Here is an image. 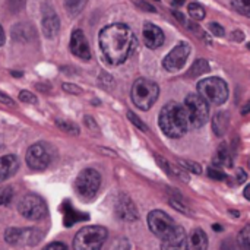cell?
<instances>
[{"instance_id": "cell-1", "label": "cell", "mask_w": 250, "mask_h": 250, "mask_svg": "<svg viewBox=\"0 0 250 250\" xmlns=\"http://www.w3.org/2000/svg\"><path fill=\"white\" fill-rule=\"evenodd\" d=\"M138 45L133 31L125 23H111L100 32V47L105 60L119 66L125 63Z\"/></svg>"}, {"instance_id": "cell-2", "label": "cell", "mask_w": 250, "mask_h": 250, "mask_svg": "<svg viewBox=\"0 0 250 250\" xmlns=\"http://www.w3.org/2000/svg\"><path fill=\"white\" fill-rule=\"evenodd\" d=\"M158 123L168 138H182L190 126L185 105L176 101H170L161 108Z\"/></svg>"}, {"instance_id": "cell-3", "label": "cell", "mask_w": 250, "mask_h": 250, "mask_svg": "<svg viewBox=\"0 0 250 250\" xmlns=\"http://www.w3.org/2000/svg\"><path fill=\"white\" fill-rule=\"evenodd\" d=\"M158 95H160V88L154 81L139 78L132 85L130 97H132L133 104L139 110H144V111L149 110L158 100Z\"/></svg>"}, {"instance_id": "cell-4", "label": "cell", "mask_w": 250, "mask_h": 250, "mask_svg": "<svg viewBox=\"0 0 250 250\" xmlns=\"http://www.w3.org/2000/svg\"><path fill=\"white\" fill-rule=\"evenodd\" d=\"M198 94L214 105H221L229 98V85L221 78H205L198 83Z\"/></svg>"}, {"instance_id": "cell-5", "label": "cell", "mask_w": 250, "mask_h": 250, "mask_svg": "<svg viewBox=\"0 0 250 250\" xmlns=\"http://www.w3.org/2000/svg\"><path fill=\"white\" fill-rule=\"evenodd\" d=\"M107 230L100 226L81 229L73 239L75 250H101L107 240Z\"/></svg>"}, {"instance_id": "cell-6", "label": "cell", "mask_w": 250, "mask_h": 250, "mask_svg": "<svg viewBox=\"0 0 250 250\" xmlns=\"http://www.w3.org/2000/svg\"><path fill=\"white\" fill-rule=\"evenodd\" d=\"M185 108L188 111L189 125L195 129L202 127L209 117V105L199 94H189L185 100Z\"/></svg>"}, {"instance_id": "cell-7", "label": "cell", "mask_w": 250, "mask_h": 250, "mask_svg": "<svg viewBox=\"0 0 250 250\" xmlns=\"http://www.w3.org/2000/svg\"><path fill=\"white\" fill-rule=\"evenodd\" d=\"M101 185V176L97 170L94 168H85L83 171L79 173L75 182V190L82 199H92Z\"/></svg>"}, {"instance_id": "cell-8", "label": "cell", "mask_w": 250, "mask_h": 250, "mask_svg": "<svg viewBox=\"0 0 250 250\" xmlns=\"http://www.w3.org/2000/svg\"><path fill=\"white\" fill-rule=\"evenodd\" d=\"M25 158H26V164L29 166V168L40 171V170H45L51 164L54 158V152L50 144L38 142L28 148Z\"/></svg>"}, {"instance_id": "cell-9", "label": "cell", "mask_w": 250, "mask_h": 250, "mask_svg": "<svg viewBox=\"0 0 250 250\" xmlns=\"http://www.w3.org/2000/svg\"><path fill=\"white\" fill-rule=\"evenodd\" d=\"M148 227L157 237H160L161 240H166L176 231L179 224H176V221L171 217H168L164 211L157 209V211L149 212Z\"/></svg>"}, {"instance_id": "cell-10", "label": "cell", "mask_w": 250, "mask_h": 250, "mask_svg": "<svg viewBox=\"0 0 250 250\" xmlns=\"http://www.w3.org/2000/svg\"><path fill=\"white\" fill-rule=\"evenodd\" d=\"M19 212L31 221H40L47 215V205L38 195H26L19 205Z\"/></svg>"}, {"instance_id": "cell-11", "label": "cell", "mask_w": 250, "mask_h": 250, "mask_svg": "<svg viewBox=\"0 0 250 250\" xmlns=\"http://www.w3.org/2000/svg\"><path fill=\"white\" fill-rule=\"evenodd\" d=\"M192 51V47L189 42L186 41H180L163 60V66L164 69L170 70V72H176L179 69H182L186 63V60L189 59Z\"/></svg>"}, {"instance_id": "cell-12", "label": "cell", "mask_w": 250, "mask_h": 250, "mask_svg": "<svg viewBox=\"0 0 250 250\" xmlns=\"http://www.w3.org/2000/svg\"><path fill=\"white\" fill-rule=\"evenodd\" d=\"M41 233L37 230L9 229L6 231V242L10 245H37L41 240Z\"/></svg>"}, {"instance_id": "cell-13", "label": "cell", "mask_w": 250, "mask_h": 250, "mask_svg": "<svg viewBox=\"0 0 250 250\" xmlns=\"http://www.w3.org/2000/svg\"><path fill=\"white\" fill-rule=\"evenodd\" d=\"M70 51L73 56L82 59V60H89L91 59V50L88 40L83 34L82 29H75L70 37Z\"/></svg>"}, {"instance_id": "cell-14", "label": "cell", "mask_w": 250, "mask_h": 250, "mask_svg": "<svg viewBox=\"0 0 250 250\" xmlns=\"http://www.w3.org/2000/svg\"><path fill=\"white\" fill-rule=\"evenodd\" d=\"M142 34H144V41H145V45L151 50H157L158 47H161L164 44V32L160 26H157L155 23L152 22H145L144 25V29H142Z\"/></svg>"}, {"instance_id": "cell-15", "label": "cell", "mask_w": 250, "mask_h": 250, "mask_svg": "<svg viewBox=\"0 0 250 250\" xmlns=\"http://www.w3.org/2000/svg\"><path fill=\"white\" fill-rule=\"evenodd\" d=\"M116 212L125 221L138 220V209H136L133 201L126 195H120V198H119V201L116 204Z\"/></svg>"}, {"instance_id": "cell-16", "label": "cell", "mask_w": 250, "mask_h": 250, "mask_svg": "<svg viewBox=\"0 0 250 250\" xmlns=\"http://www.w3.org/2000/svg\"><path fill=\"white\" fill-rule=\"evenodd\" d=\"M161 250H189L188 245V239H186V233L183 230V227H177L176 231L166 240H163Z\"/></svg>"}, {"instance_id": "cell-17", "label": "cell", "mask_w": 250, "mask_h": 250, "mask_svg": "<svg viewBox=\"0 0 250 250\" xmlns=\"http://www.w3.org/2000/svg\"><path fill=\"white\" fill-rule=\"evenodd\" d=\"M41 28H42V32L47 38H54L57 34H59V29H60V21H59V16L51 10L48 9L44 16H42V22H41Z\"/></svg>"}, {"instance_id": "cell-18", "label": "cell", "mask_w": 250, "mask_h": 250, "mask_svg": "<svg viewBox=\"0 0 250 250\" xmlns=\"http://www.w3.org/2000/svg\"><path fill=\"white\" fill-rule=\"evenodd\" d=\"M19 168V160L15 155H4L0 158V183L12 177Z\"/></svg>"}, {"instance_id": "cell-19", "label": "cell", "mask_w": 250, "mask_h": 250, "mask_svg": "<svg viewBox=\"0 0 250 250\" xmlns=\"http://www.w3.org/2000/svg\"><path fill=\"white\" fill-rule=\"evenodd\" d=\"M190 249L192 250H207L208 249V236L202 229H195L190 234Z\"/></svg>"}, {"instance_id": "cell-20", "label": "cell", "mask_w": 250, "mask_h": 250, "mask_svg": "<svg viewBox=\"0 0 250 250\" xmlns=\"http://www.w3.org/2000/svg\"><path fill=\"white\" fill-rule=\"evenodd\" d=\"M214 163L217 166H221V167H231L233 166V157H231V152H230L227 144L220 145V148L217 149Z\"/></svg>"}, {"instance_id": "cell-21", "label": "cell", "mask_w": 250, "mask_h": 250, "mask_svg": "<svg viewBox=\"0 0 250 250\" xmlns=\"http://www.w3.org/2000/svg\"><path fill=\"white\" fill-rule=\"evenodd\" d=\"M64 226L70 227L73 223L76 221H81V220H88V215L86 214H81L78 212L72 205L70 202H64Z\"/></svg>"}, {"instance_id": "cell-22", "label": "cell", "mask_w": 250, "mask_h": 250, "mask_svg": "<svg viewBox=\"0 0 250 250\" xmlns=\"http://www.w3.org/2000/svg\"><path fill=\"white\" fill-rule=\"evenodd\" d=\"M212 127H214V132L218 135V136H223L229 127V114L224 113V111H220L215 114L214 120H212Z\"/></svg>"}, {"instance_id": "cell-23", "label": "cell", "mask_w": 250, "mask_h": 250, "mask_svg": "<svg viewBox=\"0 0 250 250\" xmlns=\"http://www.w3.org/2000/svg\"><path fill=\"white\" fill-rule=\"evenodd\" d=\"M86 3H88V0H64V9H66L67 15L73 18L83 10Z\"/></svg>"}, {"instance_id": "cell-24", "label": "cell", "mask_w": 250, "mask_h": 250, "mask_svg": "<svg viewBox=\"0 0 250 250\" xmlns=\"http://www.w3.org/2000/svg\"><path fill=\"white\" fill-rule=\"evenodd\" d=\"M207 72H209V64H208V62L204 60V59H199V60H196V62L193 63V66H192L189 75L193 76V78H196V76H201V75H204V73H207Z\"/></svg>"}, {"instance_id": "cell-25", "label": "cell", "mask_w": 250, "mask_h": 250, "mask_svg": "<svg viewBox=\"0 0 250 250\" xmlns=\"http://www.w3.org/2000/svg\"><path fill=\"white\" fill-rule=\"evenodd\" d=\"M188 10H189L190 18H192V19H195V21H202V19L205 18V15H207V12H205L204 6H202V4H199V3H196V1L190 3V4H189V7H188Z\"/></svg>"}, {"instance_id": "cell-26", "label": "cell", "mask_w": 250, "mask_h": 250, "mask_svg": "<svg viewBox=\"0 0 250 250\" xmlns=\"http://www.w3.org/2000/svg\"><path fill=\"white\" fill-rule=\"evenodd\" d=\"M231 7L237 13H240L246 18H250V0H233Z\"/></svg>"}, {"instance_id": "cell-27", "label": "cell", "mask_w": 250, "mask_h": 250, "mask_svg": "<svg viewBox=\"0 0 250 250\" xmlns=\"http://www.w3.org/2000/svg\"><path fill=\"white\" fill-rule=\"evenodd\" d=\"M239 249L250 250V224L242 230L239 236Z\"/></svg>"}, {"instance_id": "cell-28", "label": "cell", "mask_w": 250, "mask_h": 250, "mask_svg": "<svg viewBox=\"0 0 250 250\" xmlns=\"http://www.w3.org/2000/svg\"><path fill=\"white\" fill-rule=\"evenodd\" d=\"M13 198V189L10 186H3L0 188V207L7 205Z\"/></svg>"}, {"instance_id": "cell-29", "label": "cell", "mask_w": 250, "mask_h": 250, "mask_svg": "<svg viewBox=\"0 0 250 250\" xmlns=\"http://www.w3.org/2000/svg\"><path fill=\"white\" fill-rule=\"evenodd\" d=\"M57 126H59L62 130H64V132H69V133H73V135L79 133V127H78L75 123H72V122H63V120H59V122H57Z\"/></svg>"}, {"instance_id": "cell-30", "label": "cell", "mask_w": 250, "mask_h": 250, "mask_svg": "<svg viewBox=\"0 0 250 250\" xmlns=\"http://www.w3.org/2000/svg\"><path fill=\"white\" fill-rule=\"evenodd\" d=\"M170 204H171V207H173L174 209L180 211L182 214H186V215L190 214V209L188 208V205H186L182 199H174V198H171V199H170Z\"/></svg>"}, {"instance_id": "cell-31", "label": "cell", "mask_w": 250, "mask_h": 250, "mask_svg": "<svg viewBox=\"0 0 250 250\" xmlns=\"http://www.w3.org/2000/svg\"><path fill=\"white\" fill-rule=\"evenodd\" d=\"M107 250H130V245L126 239H119V240L113 242Z\"/></svg>"}, {"instance_id": "cell-32", "label": "cell", "mask_w": 250, "mask_h": 250, "mask_svg": "<svg viewBox=\"0 0 250 250\" xmlns=\"http://www.w3.org/2000/svg\"><path fill=\"white\" fill-rule=\"evenodd\" d=\"M208 176H209L211 179L220 180V182H223V180L227 179V174H226L224 171H221L220 168H215V167H209V168H208Z\"/></svg>"}, {"instance_id": "cell-33", "label": "cell", "mask_w": 250, "mask_h": 250, "mask_svg": "<svg viewBox=\"0 0 250 250\" xmlns=\"http://www.w3.org/2000/svg\"><path fill=\"white\" fill-rule=\"evenodd\" d=\"M180 164H182V166H183L186 170H189V171H192V173H195V174H201V173H202V170H201V166H199L198 163L182 160V161H180Z\"/></svg>"}, {"instance_id": "cell-34", "label": "cell", "mask_w": 250, "mask_h": 250, "mask_svg": "<svg viewBox=\"0 0 250 250\" xmlns=\"http://www.w3.org/2000/svg\"><path fill=\"white\" fill-rule=\"evenodd\" d=\"M127 117H129V120H130L136 127H139L141 130H144V132H146V130H148V126H146V125H145V123H144V122H142V120L135 114V113L129 111V113H127Z\"/></svg>"}, {"instance_id": "cell-35", "label": "cell", "mask_w": 250, "mask_h": 250, "mask_svg": "<svg viewBox=\"0 0 250 250\" xmlns=\"http://www.w3.org/2000/svg\"><path fill=\"white\" fill-rule=\"evenodd\" d=\"M19 100L22 103H26V104H35L37 103V97L32 92H29V91H21Z\"/></svg>"}, {"instance_id": "cell-36", "label": "cell", "mask_w": 250, "mask_h": 250, "mask_svg": "<svg viewBox=\"0 0 250 250\" xmlns=\"http://www.w3.org/2000/svg\"><path fill=\"white\" fill-rule=\"evenodd\" d=\"M209 29H211V32H212L214 35H217V37H223V35L226 34L224 28H223L220 23H217V22H211V23H209Z\"/></svg>"}, {"instance_id": "cell-37", "label": "cell", "mask_w": 250, "mask_h": 250, "mask_svg": "<svg viewBox=\"0 0 250 250\" xmlns=\"http://www.w3.org/2000/svg\"><path fill=\"white\" fill-rule=\"evenodd\" d=\"M25 4V0H9V7L12 12H19Z\"/></svg>"}, {"instance_id": "cell-38", "label": "cell", "mask_w": 250, "mask_h": 250, "mask_svg": "<svg viewBox=\"0 0 250 250\" xmlns=\"http://www.w3.org/2000/svg\"><path fill=\"white\" fill-rule=\"evenodd\" d=\"M63 89L66 92H70V94H81L82 92V89L79 86L73 85V83H63Z\"/></svg>"}, {"instance_id": "cell-39", "label": "cell", "mask_w": 250, "mask_h": 250, "mask_svg": "<svg viewBox=\"0 0 250 250\" xmlns=\"http://www.w3.org/2000/svg\"><path fill=\"white\" fill-rule=\"evenodd\" d=\"M44 250H67L66 245L60 243V242H54V243H50L48 246H45Z\"/></svg>"}, {"instance_id": "cell-40", "label": "cell", "mask_w": 250, "mask_h": 250, "mask_svg": "<svg viewBox=\"0 0 250 250\" xmlns=\"http://www.w3.org/2000/svg\"><path fill=\"white\" fill-rule=\"evenodd\" d=\"M0 103L6 104V105H13V100L10 97H7L6 94L0 92Z\"/></svg>"}, {"instance_id": "cell-41", "label": "cell", "mask_w": 250, "mask_h": 250, "mask_svg": "<svg viewBox=\"0 0 250 250\" xmlns=\"http://www.w3.org/2000/svg\"><path fill=\"white\" fill-rule=\"evenodd\" d=\"M233 38H234L236 41H243L245 34H243L242 31H234V32H233Z\"/></svg>"}, {"instance_id": "cell-42", "label": "cell", "mask_w": 250, "mask_h": 250, "mask_svg": "<svg viewBox=\"0 0 250 250\" xmlns=\"http://www.w3.org/2000/svg\"><path fill=\"white\" fill-rule=\"evenodd\" d=\"M239 174H240V177L237 176V182H239V183H243V182L246 180V174L243 173V170H239Z\"/></svg>"}, {"instance_id": "cell-43", "label": "cell", "mask_w": 250, "mask_h": 250, "mask_svg": "<svg viewBox=\"0 0 250 250\" xmlns=\"http://www.w3.org/2000/svg\"><path fill=\"white\" fill-rule=\"evenodd\" d=\"M4 44V31H3V28H1V25H0V47Z\"/></svg>"}, {"instance_id": "cell-44", "label": "cell", "mask_w": 250, "mask_h": 250, "mask_svg": "<svg viewBox=\"0 0 250 250\" xmlns=\"http://www.w3.org/2000/svg\"><path fill=\"white\" fill-rule=\"evenodd\" d=\"M245 198L250 201V185L249 186H246V189H245Z\"/></svg>"}, {"instance_id": "cell-45", "label": "cell", "mask_w": 250, "mask_h": 250, "mask_svg": "<svg viewBox=\"0 0 250 250\" xmlns=\"http://www.w3.org/2000/svg\"><path fill=\"white\" fill-rule=\"evenodd\" d=\"M242 113H243V114H248V113H250V101L246 104V105H245V107H243Z\"/></svg>"}, {"instance_id": "cell-46", "label": "cell", "mask_w": 250, "mask_h": 250, "mask_svg": "<svg viewBox=\"0 0 250 250\" xmlns=\"http://www.w3.org/2000/svg\"><path fill=\"white\" fill-rule=\"evenodd\" d=\"M173 1H174L176 4H183V3H185L186 0H173Z\"/></svg>"}, {"instance_id": "cell-47", "label": "cell", "mask_w": 250, "mask_h": 250, "mask_svg": "<svg viewBox=\"0 0 250 250\" xmlns=\"http://www.w3.org/2000/svg\"><path fill=\"white\" fill-rule=\"evenodd\" d=\"M214 230H218V231H220V230H221V226H218V224L214 226Z\"/></svg>"}, {"instance_id": "cell-48", "label": "cell", "mask_w": 250, "mask_h": 250, "mask_svg": "<svg viewBox=\"0 0 250 250\" xmlns=\"http://www.w3.org/2000/svg\"><path fill=\"white\" fill-rule=\"evenodd\" d=\"M248 48H249V50H250V42H249V44H248Z\"/></svg>"}]
</instances>
